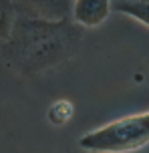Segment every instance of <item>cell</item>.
<instances>
[{"mask_svg":"<svg viewBox=\"0 0 149 153\" xmlns=\"http://www.w3.org/2000/svg\"><path fill=\"white\" fill-rule=\"evenodd\" d=\"M83 45V28L71 18L47 20L16 14L2 56L8 69L20 76H32L71 61Z\"/></svg>","mask_w":149,"mask_h":153,"instance_id":"obj_1","label":"cell"},{"mask_svg":"<svg viewBox=\"0 0 149 153\" xmlns=\"http://www.w3.org/2000/svg\"><path fill=\"white\" fill-rule=\"evenodd\" d=\"M149 145V111L119 117L79 137L89 153H133Z\"/></svg>","mask_w":149,"mask_h":153,"instance_id":"obj_2","label":"cell"},{"mask_svg":"<svg viewBox=\"0 0 149 153\" xmlns=\"http://www.w3.org/2000/svg\"><path fill=\"white\" fill-rule=\"evenodd\" d=\"M10 2L14 4L18 16L47 18V20L71 18L73 0H10Z\"/></svg>","mask_w":149,"mask_h":153,"instance_id":"obj_3","label":"cell"},{"mask_svg":"<svg viewBox=\"0 0 149 153\" xmlns=\"http://www.w3.org/2000/svg\"><path fill=\"white\" fill-rule=\"evenodd\" d=\"M113 12V0H73L71 20L81 28L101 26Z\"/></svg>","mask_w":149,"mask_h":153,"instance_id":"obj_4","label":"cell"},{"mask_svg":"<svg viewBox=\"0 0 149 153\" xmlns=\"http://www.w3.org/2000/svg\"><path fill=\"white\" fill-rule=\"evenodd\" d=\"M113 10L149 28V0H113Z\"/></svg>","mask_w":149,"mask_h":153,"instance_id":"obj_5","label":"cell"},{"mask_svg":"<svg viewBox=\"0 0 149 153\" xmlns=\"http://www.w3.org/2000/svg\"><path fill=\"white\" fill-rule=\"evenodd\" d=\"M73 115H75V105H73L71 101L69 99H56L48 105L47 119L55 127H64L73 119Z\"/></svg>","mask_w":149,"mask_h":153,"instance_id":"obj_6","label":"cell"},{"mask_svg":"<svg viewBox=\"0 0 149 153\" xmlns=\"http://www.w3.org/2000/svg\"><path fill=\"white\" fill-rule=\"evenodd\" d=\"M16 20V10L10 0H0V40H6Z\"/></svg>","mask_w":149,"mask_h":153,"instance_id":"obj_7","label":"cell"}]
</instances>
